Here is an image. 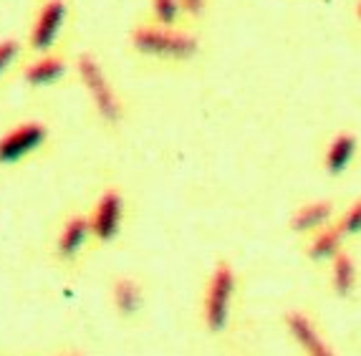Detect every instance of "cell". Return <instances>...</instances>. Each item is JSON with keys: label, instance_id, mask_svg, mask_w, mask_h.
Wrapping results in <instances>:
<instances>
[{"label": "cell", "instance_id": "cell-1", "mask_svg": "<svg viewBox=\"0 0 361 356\" xmlns=\"http://www.w3.org/2000/svg\"><path fill=\"white\" fill-rule=\"evenodd\" d=\"M240 276L230 260H217L212 266L202 296V321L212 336H223L233 324Z\"/></svg>", "mask_w": 361, "mask_h": 356}, {"label": "cell", "instance_id": "cell-2", "mask_svg": "<svg viewBox=\"0 0 361 356\" xmlns=\"http://www.w3.org/2000/svg\"><path fill=\"white\" fill-rule=\"evenodd\" d=\"M132 43L139 54L167 61H190L200 51V41L195 36L164 25H139L132 33Z\"/></svg>", "mask_w": 361, "mask_h": 356}, {"label": "cell", "instance_id": "cell-3", "mask_svg": "<svg viewBox=\"0 0 361 356\" xmlns=\"http://www.w3.org/2000/svg\"><path fill=\"white\" fill-rule=\"evenodd\" d=\"M283 329L301 356H338L331 341L324 336L321 326L316 324L308 311L303 308H288L283 314Z\"/></svg>", "mask_w": 361, "mask_h": 356}, {"label": "cell", "instance_id": "cell-4", "mask_svg": "<svg viewBox=\"0 0 361 356\" xmlns=\"http://www.w3.org/2000/svg\"><path fill=\"white\" fill-rule=\"evenodd\" d=\"M78 76H81V81L86 84V89H89L91 99H94V106H97V111L104 116L106 121H119L121 119V104L119 99H116L114 89L109 86L106 76H104L102 66L97 63V59H91V56H78Z\"/></svg>", "mask_w": 361, "mask_h": 356}, {"label": "cell", "instance_id": "cell-5", "mask_svg": "<svg viewBox=\"0 0 361 356\" xmlns=\"http://www.w3.org/2000/svg\"><path fill=\"white\" fill-rule=\"evenodd\" d=\"M338 212L341 210H338V205L334 200H326V197L308 200V202H301V205L290 212L288 228H290V233H295V235H301L303 240H306L313 233H319V230L336 223Z\"/></svg>", "mask_w": 361, "mask_h": 356}, {"label": "cell", "instance_id": "cell-6", "mask_svg": "<svg viewBox=\"0 0 361 356\" xmlns=\"http://www.w3.org/2000/svg\"><path fill=\"white\" fill-rule=\"evenodd\" d=\"M361 142L354 132L349 129H338L336 134H331V139L324 147V172L331 180H338L354 167L356 157H359Z\"/></svg>", "mask_w": 361, "mask_h": 356}, {"label": "cell", "instance_id": "cell-7", "mask_svg": "<svg viewBox=\"0 0 361 356\" xmlns=\"http://www.w3.org/2000/svg\"><path fill=\"white\" fill-rule=\"evenodd\" d=\"M121 215H124V200H121L119 190H106L99 197L94 215H91V235L99 243H109L119 235L121 228Z\"/></svg>", "mask_w": 361, "mask_h": 356}, {"label": "cell", "instance_id": "cell-8", "mask_svg": "<svg viewBox=\"0 0 361 356\" xmlns=\"http://www.w3.org/2000/svg\"><path fill=\"white\" fill-rule=\"evenodd\" d=\"M43 139H46V127L43 124H38V121L20 124L18 129H13V132H8L6 137L0 139V164H13L23 159L28 152L43 145Z\"/></svg>", "mask_w": 361, "mask_h": 356}, {"label": "cell", "instance_id": "cell-9", "mask_svg": "<svg viewBox=\"0 0 361 356\" xmlns=\"http://www.w3.org/2000/svg\"><path fill=\"white\" fill-rule=\"evenodd\" d=\"M301 250L311 263H316V266H329L338 253L346 250V238L341 235V230L334 223V225H329V228L319 230V233H313L311 238H306Z\"/></svg>", "mask_w": 361, "mask_h": 356}, {"label": "cell", "instance_id": "cell-10", "mask_svg": "<svg viewBox=\"0 0 361 356\" xmlns=\"http://www.w3.org/2000/svg\"><path fill=\"white\" fill-rule=\"evenodd\" d=\"M329 288L341 301H349V298L356 296V288H359V266H356L354 255L349 250L338 253L329 263Z\"/></svg>", "mask_w": 361, "mask_h": 356}, {"label": "cell", "instance_id": "cell-11", "mask_svg": "<svg viewBox=\"0 0 361 356\" xmlns=\"http://www.w3.org/2000/svg\"><path fill=\"white\" fill-rule=\"evenodd\" d=\"M63 13H66L63 0H49V3L43 6L36 25L30 30V49L46 51L54 46L56 36H59L61 20H63Z\"/></svg>", "mask_w": 361, "mask_h": 356}, {"label": "cell", "instance_id": "cell-12", "mask_svg": "<svg viewBox=\"0 0 361 356\" xmlns=\"http://www.w3.org/2000/svg\"><path fill=\"white\" fill-rule=\"evenodd\" d=\"M111 288H114V290H111V298H114V306H116V311H119L121 316H134V314H139V308H142V301H145L139 281H134V278H129V276L116 278Z\"/></svg>", "mask_w": 361, "mask_h": 356}, {"label": "cell", "instance_id": "cell-13", "mask_svg": "<svg viewBox=\"0 0 361 356\" xmlns=\"http://www.w3.org/2000/svg\"><path fill=\"white\" fill-rule=\"evenodd\" d=\"M91 235V220L86 218H71L59 235V255L61 258H73L84 247L86 238Z\"/></svg>", "mask_w": 361, "mask_h": 356}, {"label": "cell", "instance_id": "cell-14", "mask_svg": "<svg viewBox=\"0 0 361 356\" xmlns=\"http://www.w3.org/2000/svg\"><path fill=\"white\" fill-rule=\"evenodd\" d=\"M63 73V61L59 56H43V59L33 61L25 68V81L33 86H46L51 81H56Z\"/></svg>", "mask_w": 361, "mask_h": 356}, {"label": "cell", "instance_id": "cell-15", "mask_svg": "<svg viewBox=\"0 0 361 356\" xmlns=\"http://www.w3.org/2000/svg\"><path fill=\"white\" fill-rule=\"evenodd\" d=\"M336 228L341 230V235L346 238V243L361 238V197H354L349 205L338 212Z\"/></svg>", "mask_w": 361, "mask_h": 356}, {"label": "cell", "instance_id": "cell-16", "mask_svg": "<svg viewBox=\"0 0 361 356\" xmlns=\"http://www.w3.org/2000/svg\"><path fill=\"white\" fill-rule=\"evenodd\" d=\"M182 13H185L182 0H152V16L164 28H172L180 20Z\"/></svg>", "mask_w": 361, "mask_h": 356}, {"label": "cell", "instance_id": "cell-17", "mask_svg": "<svg viewBox=\"0 0 361 356\" xmlns=\"http://www.w3.org/2000/svg\"><path fill=\"white\" fill-rule=\"evenodd\" d=\"M16 54H18V43H16V41H3V43H0V73L6 71V66L11 63L13 59H16Z\"/></svg>", "mask_w": 361, "mask_h": 356}, {"label": "cell", "instance_id": "cell-18", "mask_svg": "<svg viewBox=\"0 0 361 356\" xmlns=\"http://www.w3.org/2000/svg\"><path fill=\"white\" fill-rule=\"evenodd\" d=\"M182 8H185V13L187 16H202L205 13V8H207V0H182Z\"/></svg>", "mask_w": 361, "mask_h": 356}, {"label": "cell", "instance_id": "cell-19", "mask_svg": "<svg viewBox=\"0 0 361 356\" xmlns=\"http://www.w3.org/2000/svg\"><path fill=\"white\" fill-rule=\"evenodd\" d=\"M354 13H356V20H359V25H361V0H356V8H354Z\"/></svg>", "mask_w": 361, "mask_h": 356}, {"label": "cell", "instance_id": "cell-20", "mask_svg": "<svg viewBox=\"0 0 361 356\" xmlns=\"http://www.w3.org/2000/svg\"><path fill=\"white\" fill-rule=\"evenodd\" d=\"M63 356H81V354H63Z\"/></svg>", "mask_w": 361, "mask_h": 356}]
</instances>
